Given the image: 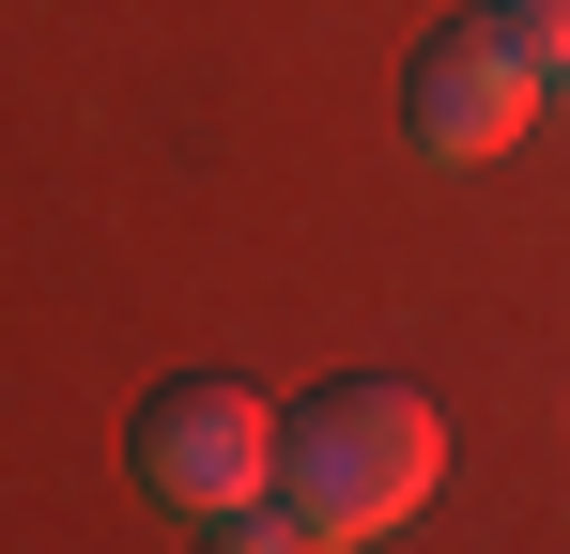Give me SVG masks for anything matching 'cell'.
<instances>
[{
    "instance_id": "3957f363",
    "label": "cell",
    "mask_w": 570,
    "mask_h": 554,
    "mask_svg": "<svg viewBox=\"0 0 570 554\" xmlns=\"http://www.w3.org/2000/svg\"><path fill=\"white\" fill-rule=\"evenodd\" d=\"M540 108H556V92H540V62L509 47V16H448V31L416 47V78H401L416 155H448V170H493V155H509Z\"/></svg>"
},
{
    "instance_id": "7a4b0ae2",
    "label": "cell",
    "mask_w": 570,
    "mask_h": 554,
    "mask_svg": "<svg viewBox=\"0 0 570 554\" xmlns=\"http://www.w3.org/2000/svg\"><path fill=\"white\" fill-rule=\"evenodd\" d=\"M278 432H293V416L263 400V385L186 369V385H155V400H139L124 462H139L170 508H200V524H216V508H263V493H278Z\"/></svg>"
},
{
    "instance_id": "6da1fadb",
    "label": "cell",
    "mask_w": 570,
    "mask_h": 554,
    "mask_svg": "<svg viewBox=\"0 0 570 554\" xmlns=\"http://www.w3.org/2000/svg\"><path fill=\"white\" fill-rule=\"evenodd\" d=\"M432 477H448V416H432L401 369H355V385L293 400V432H278V493L324 524V554L416 524V508H432Z\"/></svg>"
},
{
    "instance_id": "5b68a950",
    "label": "cell",
    "mask_w": 570,
    "mask_h": 554,
    "mask_svg": "<svg viewBox=\"0 0 570 554\" xmlns=\"http://www.w3.org/2000/svg\"><path fill=\"white\" fill-rule=\"evenodd\" d=\"M493 16H509V47L540 62V92L570 108V0H493Z\"/></svg>"
},
{
    "instance_id": "277c9868",
    "label": "cell",
    "mask_w": 570,
    "mask_h": 554,
    "mask_svg": "<svg viewBox=\"0 0 570 554\" xmlns=\"http://www.w3.org/2000/svg\"><path fill=\"white\" fill-rule=\"evenodd\" d=\"M200 554H324V524H308L293 493H263V508H216V524H200Z\"/></svg>"
}]
</instances>
